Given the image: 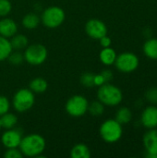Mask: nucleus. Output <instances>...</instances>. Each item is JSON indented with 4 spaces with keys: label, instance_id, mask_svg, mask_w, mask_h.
Returning <instances> with one entry per match:
<instances>
[{
    "label": "nucleus",
    "instance_id": "9d476101",
    "mask_svg": "<svg viewBox=\"0 0 157 158\" xmlns=\"http://www.w3.org/2000/svg\"><path fill=\"white\" fill-rule=\"evenodd\" d=\"M22 137V131L19 129H8L2 134L1 143L6 149L19 148Z\"/></svg>",
    "mask_w": 157,
    "mask_h": 158
},
{
    "label": "nucleus",
    "instance_id": "f257e3e1",
    "mask_svg": "<svg viewBox=\"0 0 157 158\" xmlns=\"http://www.w3.org/2000/svg\"><path fill=\"white\" fill-rule=\"evenodd\" d=\"M46 146L44 138L37 133L28 134L22 137L19 149L24 156L41 157Z\"/></svg>",
    "mask_w": 157,
    "mask_h": 158
},
{
    "label": "nucleus",
    "instance_id": "7ed1b4c3",
    "mask_svg": "<svg viewBox=\"0 0 157 158\" xmlns=\"http://www.w3.org/2000/svg\"><path fill=\"white\" fill-rule=\"evenodd\" d=\"M41 22L43 26L49 29H56L62 25L65 20V11L56 6H52L45 8L41 15Z\"/></svg>",
    "mask_w": 157,
    "mask_h": 158
},
{
    "label": "nucleus",
    "instance_id": "c756f323",
    "mask_svg": "<svg viewBox=\"0 0 157 158\" xmlns=\"http://www.w3.org/2000/svg\"><path fill=\"white\" fill-rule=\"evenodd\" d=\"M100 74L103 76L105 82H109L113 79V72L110 69H104Z\"/></svg>",
    "mask_w": 157,
    "mask_h": 158
},
{
    "label": "nucleus",
    "instance_id": "39448f33",
    "mask_svg": "<svg viewBox=\"0 0 157 158\" xmlns=\"http://www.w3.org/2000/svg\"><path fill=\"white\" fill-rule=\"evenodd\" d=\"M101 138L108 143L118 142L122 136V126L116 119H107L100 127Z\"/></svg>",
    "mask_w": 157,
    "mask_h": 158
},
{
    "label": "nucleus",
    "instance_id": "20e7f679",
    "mask_svg": "<svg viewBox=\"0 0 157 158\" xmlns=\"http://www.w3.org/2000/svg\"><path fill=\"white\" fill-rule=\"evenodd\" d=\"M35 102L34 93L27 88L17 91L12 99V106L17 112L23 113L30 110Z\"/></svg>",
    "mask_w": 157,
    "mask_h": 158
},
{
    "label": "nucleus",
    "instance_id": "6ab92c4d",
    "mask_svg": "<svg viewBox=\"0 0 157 158\" xmlns=\"http://www.w3.org/2000/svg\"><path fill=\"white\" fill-rule=\"evenodd\" d=\"M18 122V118L16 115L12 113H5L4 115L0 116V123H1V128L5 130L12 129L17 125Z\"/></svg>",
    "mask_w": 157,
    "mask_h": 158
},
{
    "label": "nucleus",
    "instance_id": "1a4fd4ad",
    "mask_svg": "<svg viewBox=\"0 0 157 158\" xmlns=\"http://www.w3.org/2000/svg\"><path fill=\"white\" fill-rule=\"evenodd\" d=\"M85 31L89 37L94 40H99L107 33V27L100 19H92L85 24Z\"/></svg>",
    "mask_w": 157,
    "mask_h": 158
},
{
    "label": "nucleus",
    "instance_id": "4be33fe9",
    "mask_svg": "<svg viewBox=\"0 0 157 158\" xmlns=\"http://www.w3.org/2000/svg\"><path fill=\"white\" fill-rule=\"evenodd\" d=\"M131 118H132V114L130 109H129L128 107L119 108L116 114V120L121 125L128 124L131 120Z\"/></svg>",
    "mask_w": 157,
    "mask_h": 158
},
{
    "label": "nucleus",
    "instance_id": "6e6552de",
    "mask_svg": "<svg viewBox=\"0 0 157 158\" xmlns=\"http://www.w3.org/2000/svg\"><path fill=\"white\" fill-rule=\"evenodd\" d=\"M117 69L125 73H130L134 71L139 66L138 56L130 52H125L117 56L115 63Z\"/></svg>",
    "mask_w": 157,
    "mask_h": 158
},
{
    "label": "nucleus",
    "instance_id": "bb28decb",
    "mask_svg": "<svg viewBox=\"0 0 157 158\" xmlns=\"http://www.w3.org/2000/svg\"><path fill=\"white\" fill-rule=\"evenodd\" d=\"M9 108H10L9 100L4 95H0V116L8 112Z\"/></svg>",
    "mask_w": 157,
    "mask_h": 158
},
{
    "label": "nucleus",
    "instance_id": "f8f14e48",
    "mask_svg": "<svg viewBox=\"0 0 157 158\" xmlns=\"http://www.w3.org/2000/svg\"><path fill=\"white\" fill-rule=\"evenodd\" d=\"M142 123L148 129H155L157 127V107L148 106L142 114Z\"/></svg>",
    "mask_w": 157,
    "mask_h": 158
},
{
    "label": "nucleus",
    "instance_id": "4468645a",
    "mask_svg": "<svg viewBox=\"0 0 157 158\" xmlns=\"http://www.w3.org/2000/svg\"><path fill=\"white\" fill-rule=\"evenodd\" d=\"M116 58H117V53L111 47L103 48V50L100 52V60L105 66L113 65L116 61Z\"/></svg>",
    "mask_w": 157,
    "mask_h": 158
},
{
    "label": "nucleus",
    "instance_id": "a211bd4d",
    "mask_svg": "<svg viewBox=\"0 0 157 158\" xmlns=\"http://www.w3.org/2000/svg\"><path fill=\"white\" fill-rule=\"evenodd\" d=\"M9 41H10V44L12 46V49L18 50V51L25 49L29 44L28 38L23 34H17L16 33L14 36L11 37V39Z\"/></svg>",
    "mask_w": 157,
    "mask_h": 158
},
{
    "label": "nucleus",
    "instance_id": "cd10ccee",
    "mask_svg": "<svg viewBox=\"0 0 157 158\" xmlns=\"http://www.w3.org/2000/svg\"><path fill=\"white\" fill-rule=\"evenodd\" d=\"M5 158H21L23 155L19 148H8L4 154Z\"/></svg>",
    "mask_w": 157,
    "mask_h": 158
},
{
    "label": "nucleus",
    "instance_id": "f03ea898",
    "mask_svg": "<svg viewBox=\"0 0 157 158\" xmlns=\"http://www.w3.org/2000/svg\"><path fill=\"white\" fill-rule=\"evenodd\" d=\"M97 98L105 106H115L121 103L123 99V94L118 87L112 85L109 82H105L103 85L99 86Z\"/></svg>",
    "mask_w": 157,
    "mask_h": 158
},
{
    "label": "nucleus",
    "instance_id": "5701e85b",
    "mask_svg": "<svg viewBox=\"0 0 157 158\" xmlns=\"http://www.w3.org/2000/svg\"><path fill=\"white\" fill-rule=\"evenodd\" d=\"M88 111L93 117H100L105 112V105L102 102H100L99 100L93 101L91 104H89Z\"/></svg>",
    "mask_w": 157,
    "mask_h": 158
},
{
    "label": "nucleus",
    "instance_id": "c85d7f7f",
    "mask_svg": "<svg viewBox=\"0 0 157 158\" xmlns=\"http://www.w3.org/2000/svg\"><path fill=\"white\" fill-rule=\"evenodd\" d=\"M147 100L152 103V104H155L157 105V88L156 87H154V88H150L147 92H146V94H145Z\"/></svg>",
    "mask_w": 157,
    "mask_h": 158
},
{
    "label": "nucleus",
    "instance_id": "2f4dec72",
    "mask_svg": "<svg viewBox=\"0 0 157 158\" xmlns=\"http://www.w3.org/2000/svg\"><path fill=\"white\" fill-rule=\"evenodd\" d=\"M104 83H105L103 76L101 74H95L94 75V86H101L103 85Z\"/></svg>",
    "mask_w": 157,
    "mask_h": 158
},
{
    "label": "nucleus",
    "instance_id": "393cba45",
    "mask_svg": "<svg viewBox=\"0 0 157 158\" xmlns=\"http://www.w3.org/2000/svg\"><path fill=\"white\" fill-rule=\"evenodd\" d=\"M94 75L92 72H85L81 76V83L82 86L87 88H92L94 86Z\"/></svg>",
    "mask_w": 157,
    "mask_h": 158
},
{
    "label": "nucleus",
    "instance_id": "f3484780",
    "mask_svg": "<svg viewBox=\"0 0 157 158\" xmlns=\"http://www.w3.org/2000/svg\"><path fill=\"white\" fill-rule=\"evenodd\" d=\"M41 21V18L36 13H28L26 14L22 19V25L24 28L28 30H33L38 27L39 23Z\"/></svg>",
    "mask_w": 157,
    "mask_h": 158
},
{
    "label": "nucleus",
    "instance_id": "ddd939ff",
    "mask_svg": "<svg viewBox=\"0 0 157 158\" xmlns=\"http://www.w3.org/2000/svg\"><path fill=\"white\" fill-rule=\"evenodd\" d=\"M143 144L148 154L157 156V130L152 129L144 134Z\"/></svg>",
    "mask_w": 157,
    "mask_h": 158
},
{
    "label": "nucleus",
    "instance_id": "0eeeda50",
    "mask_svg": "<svg viewBox=\"0 0 157 158\" xmlns=\"http://www.w3.org/2000/svg\"><path fill=\"white\" fill-rule=\"evenodd\" d=\"M89 102L86 97L76 94L71 96L66 103L65 109L67 113L73 118H80L84 116L88 111Z\"/></svg>",
    "mask_w": 157,
    "mask_h": 158
},
{
    "label": "nucleus",
    "instance_id": "dca6fc26",
    "mask_svg": "<svg viewBox=\"0 0 157 158\" xmlns=\"http://www.w3.org/2000/svg\"><path fill=\"white\" fill-rule=\"evenodd\" d=\"M70 156L72 158H89L91 156V151L86 144L78 143L70 150Z\"/></svg>",
    "mask_w": 157,
    "mask_h": 158
},
{
    "label": "nucleus",
    "instance_id": "7c9ffc66",
    "mask_svg": "<svg viewBox=\"0 0 157 158\" xmlns=\"http://www.w3.org/2000/svg\"><path fill=\"white\" fill-rule=\"evenodd\" d=\"M99 40H100V44H101L104 48H105V47H110L112 42H111V39H110L107 35L103 36V37L100 38Z\"/></svg>",
    "mask_w": 157,
    "mask_h": 158
},
{
    "label": "nucleus",
    "instance_id": "423d86ee",
    "mask_svg": "<svg viewBox=\"0 0 157 158\" xmlns=\"http://www.w3.org/2000/svg\"><path fill=\"white\" fill-rule=\"evenodd\" d=\"M24 50V60L33 66H39L44 63L48 56L46 47L41 44L28 45Z\"/></svg>",
    "mask_w": 157,
    "mask_h": 158
},
{
    "label": "nucleus",
    "instance_id": "a878e982",
    "mask_svg": "<svg viewBox=\"0 0 157 158\" xmlns=\"http://www.w3.org/2000/svg\"><path fill=\"white\" fill-rule=\"evenodd\" d=\"M12 9V5L9 0H0V17L7 16Z\"/></svg>",
    "mask_w": 157,
    "mask_h": 158
},
{
    "label": "nucleus",
    "instance_id": "aec40b11",
    "mask_svg": "<svg viewBox=\"0 0 157 158\" xmlns=\"http://www.w3.org/2000/svg\"><path fill=\"white\" fill-rule=\"evenodd\" d=\"M143 52L149 58L157 59V39H150L143 44Z\"/></svg>",
    "mask_w": 157,
    "mask_h": 158
},
{
    "label": "nucleus",
    "instance_id": "b1692460",
    "mask_svg": "<svg viewBox=\"0 0 157 158\" xmlns=\"http://www.w3.org/2000/svg\"><path fill=\"white\" fill-rule=\"evenodd\" d=\"M8 59V62L11 64V65H14V66H19L20 64H22L23 60H24V56L22 53H20L19 51L18 50H12V52L10 53V55L8 56L7 57Z\"/></svg>",
    "mask_w": 157,
    "mask_h": 158
},
{
    "label": "nucleus",
    "instance_id": "412c9836",
    "mask_svg": "<svg viewBox=\"0 0 157 158\" xmlns=\"http://www.w3.org/2000/svg\"><path fill=\"white\" fill-rule=\"evenodd\" d=\"M12 50L13 49L10 44V41L7 38L0 35V62L7 59Z\"/></svg>",
    "mask_w": 157,
    "mask_h": 158
},
{
    "label": "nucleus",
    "instance_id": "2eb2a0df",
    "mask_svg": "<svg viewBox=\"0 0 157 158\" xmlns=\"http://www.w3.org/2000/svg\"><path fill=\"white\" fill-rule=\"evenodd\" d=\"M48 83L47 81L41 77L34 78L33 80L31 81L29 84V89L32 91L34 94H43L47 90Z\"/></svg>",
    "mask_w": 157,
    "mask_h": 158
},
{
    "label": "nucleus",
    "instance_id": "473e14b6",
    "mask_svg": "<svg viewBox=\"0 0 157 158\" xmlns=\"http://www.w3.org/2000/svg\"><path fill=\"white\" fill-rule=\"evenodd\" d=\"M0 130H1V123H0Z\"/></svg>",
    "mask_w": 157,
    "mask_h": 158
},
{
    "label": "nucleus",
    "instance_id": "9b49d317",
    "mask_svg": "<svg viewBox=\"0 0 157 158\" xmlns=\"http://www.w3.org/2000/svg\"><path fill=\"white\" fill-rule=\"evenodd\" d=\"M18 31L17 23L9 18H3L0 19V35L5 38H11Z\"/></svg>",
    "mask_w": 157,
    "mask_h": 158
}]
</instances>
